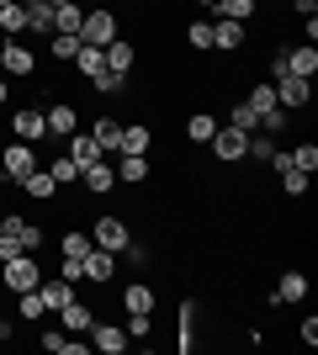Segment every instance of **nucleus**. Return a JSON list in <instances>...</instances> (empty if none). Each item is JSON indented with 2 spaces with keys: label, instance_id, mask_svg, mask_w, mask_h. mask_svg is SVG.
Returning <instances> with one entry per match:
<instances>
[{
  "label": "nucleus",
  "instance_id": "nucleus-1",
  "mask_svg": "<svg viewBox=\"0 0 318 355\" xmlns=\"http://www.w3.org/2000/svg\"><path fill=\"white\" fill-rule=\"evenodd\" d=\"M37 282H43V260H37V254H11V260H0V286H6V292H37Z\"/></svg>",
  "mask_w": 318,
  "mask_h": 355
},
{
  "label": "nucleus",
  "instance_id": "nucleus-2",
  "mask_svg": "<svg viewBox=\"0 0 318 355\" xmlns=\"http://www.w3.org/2000/svg\"><path fill=\"white\" fill-rule=\"evenodd\" d=\"M112 37H122V27H117V11H106V6H91V11H85V21H80V43H96V48H106Z\"/></svg>",
  "mask_w": 318,
  "mask_h": 355
},
{
  "label": "nucleus",
  "instance_id": "nucleus-3",
  "mask_svg": "<svg viewBox=\"0 0 318 355\" xmlns=\"http://www.w3.org/2000/svg\"><path fill=\"white\" fill-rule=\"evenodd\" d=\"M0 170H6V180H27L32 170H37V154H32V144H21V138H6V148H0Z\"/></svg>",
  "mask_w": 318,
  "mask_h": 355
},
{
  "label": "nucleus",
  "instance_id": "nucleus-4",
  "mask_svg": "<svg viewBox=\"0 0 318 355\" xmlns=\"http://www.w3.org/2000/svg\"><path fill=\"white\" fill-rule=\"evenodd\" d=\"M0 74H6V80H27V74H37V53H32L27 43L6 37V43H0Z\"/></svg>",
  "mask_w": 318,
  "mask_h": 355
},
{
  "label": "nucleus",
  "instance_id": "nucleus-5",
  "mask_svg": "<svg viewBox=\"0 0 318 355\" xmlns=\"http://www.w3.org/2000/svg\"><path fill=\"white\" fill-rule=\"evenodd\" d=\"M212 159L218 164H244V148H249V133H239V128H228V122H218V133H212Z\"/></svg>",
  "mask_w": 318,
  "mask_h": 355
},
{
  "label": "nucleus",
  "instance_id": "nucleus-6",
  "mask_svg": "<svg viewBox=\"0 0 318 355\" xmlns=\"http://www.w3.org/2000/svg\"><path fill=\"white\" fill-rule=\"evenodd\" d=\"M127 239H133V228H127L122 212H106V218H96V228H91V244L96 250H112V254H117Z\"/></svg>",
  "mask_w": 318,
  "mask_h": 355
},
{
  "label": "nucleus",
  "instance_id": "nucleus-7",
  "mask_svg": "<svg viewBox=\"0 0 318 355\" xmlns=\"http://www.w3.org/2000/svg\"><path fill=\"white\" fill-rule=\"evenodd\" d=\"M6 138H21V144H37V138H48L43 106H16V112H11V128H6Z\"/></svg>",
  "mask_w": 318,
  "mask_h": 355
},
{
  "label": "nucleus",
  "instance_id": "nucleus-8",
  "mask_svg": "<svg viewBox=\"0 0 318 355\" xmlns=\"http://www.w3.org/2000/svg\"><path fill=\"white\" fill-rule=\"evenodd\" d=\"M276 106H287V112H308V106H313V80H297V74L276 80Z\"/></svg>",
  "mask_w": 318,
  "mask_h": 355
},
{
  "label": "nucleus",
  "instance_id": "nucleus-9",
  "mask_svg": "<svg viewBox=\"0 0 318 355\" xmlns=\"http://www.w3.org/2000/svg\"><path fill=\"white\" fill-rule=\"evenodd\" d=\"M244 43H249V21H233V16H218V21H212V48L239 53Z\"/></svg>",
  "mask_w": 318,
  "mask_h": 355
},
{
  "label": "nucleus",
  "instance_id": "nucleus-10",
  "mask_svg": "<svg viewBox=\"0 0 318 355\" xmlns=\"http://www.w3.org/2000/svg\"><path fill=\"white\" fill-rule=\"evenodd\" d=\"M43 122H48V138H69V133H80V112H75L69 101L43 106Z\"/></svg>",
  "mask_w": 318,
  "mask_h": 355
},
{
  "label": "nucleus",
  "instance_id": "nucleus-11",
  "mask_svg": "<svg viewBox=\"0 0 318 355\" xmlns=\"http://www.w3.org/2000/svg\"><path fill=\"white\" fill-rule=\"evenodd\" d=\"M303 297H308V270H281V282H276V292H265V302L281 308V302H303Z\"/></svg>",
  "mask_w": 318,
  "mask_h": 355
},
{
  "label": "nucleus",
  "instance_id": "nucleus-12",
  "mask_svg": "<svg viewBox=\"0 0 318 355\" xmlns=\"http://www.w3.org/2000/svg\"><path fill=\"white\" fill-rule=\"evenodd\" d=\"M106 69L122 74V80H133V74H138V43H122V37H112V43H106Z\"/></svg>",
  "mask_w": 318,
  "mask_h": 355
},
{
  "label": "nucleus",
  "instance_id": "nucleus-13",
  "mask_svg": "<svg viewBox=\"0 0 318 355\" xmlns=\"http://www.w3.org/2000/svg\"><path fill=\"white\" fill-rule=\"evenodd\" d=\"M85 334H91V350H101V355H122L127 345H133L127 334H122V324H91Z\"/></svg>",
  "mask_w": 318,
  "mask_h": 355
},
{
  "label": "nucleus",
  "instance_id": "nucleus-14",
  "mask_svg": "<svg viewBox=\"0 0 318 355\" xmlns=\"http://www.w3.org/2000/svg\"><path fill=\"white\" fill-rule=\"evenodd\" d=\"M6 234H11V239H16V244H21L27 254H37V250H43V228H37V223H27L21 212H6Z\"/></svg>",
  "mask_w": 318,
  "mask_h": 355
},
{
  "label": "nucleus",
  "instance_id": "nucleus-15",
  "mask_svg": "<svg viewBox=\"0 0 318 355\" xmlns=\"http://www.w3.org/2000/svg\"><path fill=\"white\" fill-rule=\"evenodd\" d=\"M80 270H85V282L101 286V282H112V276H117V254H112V250H96V244H91V254L80 260Z\"/></svg>",
  "mask_w": 318,
  "mask_h": 355
},
{
  "label": "nucleus",
  "instance_id": "nucleus-16",
  "mask_svg": "<svg viewBox=\"0 0 318 355\" xmlns=\"http://www.w3.org/2000/svg\"><path fill=\"white\" fill-rule=\"evenodd\" d=\"M80 186H85V191L91 196H106L112 191V186H117V170H112V164H106V154L96 164H85V170H80Z\"/></svg>",
  "mask_w": 318,
  "mask_h": 355
},
{
  "label": "nucleus",
  "instance_id": "nucleus-17",
  "mask_svg": "<svg viewBox=\"0 0 318 355\" xmlns=\"http://www.w3.org/2000/svg\"><path fill=\"white\" fill-rule=\"evenodd\" d=\"M16 186H21V196H27V202H53V196H59V180L48 175L43 164H37L27 180H16Z\"/></svg>",
  "mask_w": 318,
  "mask_h": 355
},
{
  "label": "nucleus",
  "instance_id": "nucleus-18",
  "mask_svg": "<svg viewBox=\"0 0 318 355\" xmlns=\"http://www.w3.org/2000/svg\"><path fill=\"white\" fill-rule=\"evenodd\" d=\"M112 170H117V180H122V186H143V180L154 175V164H149V154H122V159L112 164Z\"/></svg>",
  "mask_w": 318,
  "mask_h": 355
},
{
  "label": "nucleus",
  "instance_id": "nucleus-19",
  "mask_svg": "<svg viewBox=\"0 0 318 355\" xmlns=\"http://www.w3.org/2000/svg\"><path fill=\"white\" fill-rule=\"evenodd\" d=\"M59 324H64V334H85V329L96 324V313L85 308L80 297H69V302H64V308H59Z\"/></svg>",
  "mask_w": 318,
  "mask_h": 355
},
{
  "label": "nucleus",
  "instance_id": "nucleus-20",
  "mask_svg": "<svg viewBox=\"0 0 318 355\" xmlns=\"http://www.w3.org/2000/svg\"><path fill=\"white\" fill-rule=\"evenodd\" d=\"M287 74H297V80H313V74H318V48H313V43L287 48Z\"/></svg>",
  "mask_w": 318,
  "mask_h": 355
},
{
  "label": "nucleus",
  "instance_id": "nucleus-21",
  "mask_svg": "<svg viewBox=\"0 0 318 355\" xmlns=\"http://www.w3.org/2000/svg\"><path fill=\"white\" fill-rule=\"evenodd\" d=\"M154 302H159V292H154L149 282H127V292H122V313H154Z\"/></svg>",
  "mask_w": 318,
  "mask_h": 355
},
{
  "label": "nucleus",
  "instance_id": "nucleus-22",
  "mask_svg": "<svg viewBox=\"0 0 318 355\" xmlns=\"http://www.w3.org/2000/svg\"><path fill=\"white\" fill-rule=\"evenodd\" d=\"M37 297H43V308H48V313H59L64 302L75 297V282H64V276H59V282H48V276H43V282H37Z\"/></svg>",
  "mask_w": 318,
  "mask_h": 355
},
{
  "label": "nucleus",
  "instance_id": "nucleus-23",
  "mask_svg": "<svg viewBox=\"0 0 318 355\" xmlns=\"http://www.w3.org/2000/svg\"><path fill=\"white\" fill-rule=\"evenodd\" d=\"M149 144H154V128H143V122H122V144H117V154H149Z\"/></svg>",
  "mask_w": 318,
  "mask_h": 355
},
{
  "label": "nucleus",
  "instance_id": "nucleus-24",
  "mask_svg": "<svg viewBox=\"0 0 318 355\" xmlns=\"http://www.w3.org/2000/svg\"><path fill=\"white\" fill-rule=\"evenodd\" d=\"M212 133H218V117H212V112H191V117H186V144H202V148H207Z\"/></svg>",
  "mask_w": 318,
  "mask_h": 355
},
{
  "label": "nucleus",
  "instance_id": "nucleus-25",
  "mask_svg": "<svg viewBox=\"0 0 318 355\" xmlns=\"http://www.w3.org/2000/svg\"><path fill=\"white\" fill-rule=\"evenodd\" d=\"M91 138H96V148H101V154H117V144H122V122H117V117H96Z\"/></svg>",
  "mask_w": 318,
  "mask_h": 355
},
{
  "label": "nucleus",
  "instance_id": "nucleus-26",
  "mask_svg": "<svg viewBox=\"0 0 318 355\" xmlns=\"http://www.w3.org/2000/svg\"><path fill=\"white\" fill-rule=\"evenodd\" d=\"M27 32L32 37H53V6L48 0H32L27 6Z\"/></svg>",
  "mask_w": 318,
  "mask_h": 355
},
{
  "label": "nucleus",
  "instance_id": "nucleus-27",
  "mask_svg": "<svg viewBox=\"0 0 318 355\" xmlns=\"http://www.w3.org/2000/svg\"><path fill=\"white\" fill-rule=\"evenodd\" d=\"M80 21H85V6H80V0L53 6V32H75V37H80Z\"/></svg>",
  "mask_w": 318,
  "mask_h": 355
},
{
  "label": "nucleus",
  "instance_id": "nucleus-28",
  "mask_svg": "<svg viewBox=\"0 0 318 355\" xmlns=\"http://www.w3.org/2000/svg\"><path fill=\"white\" fill-rule=\"evenodd\" d=\"M0 32H6V37H21V32H27V6L0 0Z\"/></svg>",
  "mask_w": 318,
  "mask_h": 355
},
{
  "label": "nucleus",
  "instance_id": "nucleus-29",
  "mask_svg": "<svg viewBox=\"0 0 318 355\" xmlns=\"http://www.w3.org/2000/svg\"><path fill=\"white\" fill-rule=\"evenodd\" d=\"M75 69L85 74V80H96V74L106 69V48H96V43H80V53H75Z\"/></svg>",
  "mask_w": 318,
  "mask_h": 355
},
{
  "label": "nucleus",
  "instance_id": "nucleus-30",
  "mask_svg": "<svg viewBox=\"0 0 318 355\" xmlns=\"http://www.w3.org/2000/svg\"><path fill=\"white\" fill-rule=\"evenodd\" d=\"M69 159H75L80 170H85V164H96V159H101L96 138H91V133H69Z\"/></svg>",
  "mask_w": 318,
  "mask_h": 355
},
{
  "label": "nucleus",
  "instance_id": "nucleus-31",
  "mask_svg": "<svg viewBox=\"0 0 318 355\" xmlns=\"http://www.w3.org/2000/svg\"><path fill=\"white\" fill-rule=\"evenodd\" d=\"M48 53H53V64H75L80 37H75V32H53V37H48Z\"/></svg>",
  "mask_w": 318,
  "mask_h": 355
},
{
  "label": "nucleus",
  "instance_id": "nucleus-32",
  "mask_svg": "<svg viewBox=\"0 0 318 355\" xmlns=\"http://www.w3.org/2000/svg\"><path fill=\"white\" fill-rule=\"evenodd\" d=\"M228 128H239V133H260L255 106H249V101H233V106H228Z\"/></svg>",
  "mask_w": 318,
  "mask_h": 355
},
{
  "label": "nucleus",
  "instance_id": "nucleus-33",
  "mask_svg": "<svg viewBox=\"0 0 318 355\" xmlns=\"http://www.w3.org/2000/svg\"><path fill=\"white\" fill-rule=\"evenodd\" d=\"M287 128H292V112H287V106H271V112H260V133L281 138Z\"/></svg>",
  "mask_w": 318,
  "mask_h": 355
},
{
  "label": "nucleus",
  "instance_id": "nucleus-34",
  "mask_svg": "<svg viewBox=\"0 0 318 355\" xmlns=\"http://www.w3.org/2000/svg\"><path fill=\"white\" fill-rule=\"evenodd\" d=\"M59 254H69V260H85V254H91V234H80V228H69V234L59 239Z\"/></svg>",
  "mask_w": 318,
  "mask_h": 355
},
{
  "label": "nucleus",
  "instance_id": "nucleus-35",
  "mask_svg": "<svg viewBox=\"0 0 318 355\" xmlns=\"http://www.w3.org/2000/svg\"><path fill=\"white\" fill-rule=\"evenodd\" d=\"M43 297L37 292H16V318H27V324H37V318H43Z\"/></svg>",
  "mask_w": 318,
  "mask_h": 355
},
{
  "label": "nucleus",
  "instance_id": "nucleus-36",
  "mask_svg": "<svg viewBox=\"0 0 318 355\" xmlns=\"http://www.w3.org/2000/svg\"><path fill=\"white\" fill-rule=\"evenodd\" d=\"M43 170H48L53 180H59V186H75V180H80V164L69 159V154H59V159H53V164H43Z\"/></svg>",
  "mask_w": 318,
  "mask_h": 355
},
{
  "label": "nucleus",
  "instance_id": "nucleus-37",
  "mask_svg": "<svg viewBox=\"0 0 318 355\" xmlns=\"http://www.w3.org/2000/svg\"><path fill=\"white\" fill-rule=\"evenodd\" d=\"M186 48H191V53H207L212 48V21H191V27H186Z\"/></svg>",
  "mask_w": 318,
  "mask_h": 355
},
{
  "label": "nucleus",
  "instance_id": "nucleus-38",
  "mask_svg": "<svg viewBox=\"0 0 318 355\" xmlns=\"http://www.w3.org/2000/svg\"><path fill=\"white\" fill-rule=\"evenodd\" d=\"M122 334H127V340H149V334H154V313H127Z\"/></svg>",
  "mask_w": 318,
  "mask_h": 355
},
{
  "label": "nucleus",
  "instance_id": "nucleus-39",
  "mask_svg": "<svg viewBox=\"0 0 318 355\" xmlns=\"http://www.w3.org/2000/svg\"><path fill=\"white\" fill-rule=\"evenodd\" d=\"M244 101L255 106V117H260V112H271V106H276V85H265V80H260V85H249V96H244Z\"/></svg>",
  "mask_w": 318,
  "mask_h": 355
},
{
  "label": "nucleus",
  "instance_id": "nucleus-40",
  "mask_svg": "<svg viewBox=\"0 0 318 355\" xmlns=\"http://www.w3.org/2000/svg\"><path fill=\"white\" fill-rule=\"evenodd\" d=\"M287 154H292V170H308V175L318 170V144H297V148H287Z\"/></svg>",
  "mask_w": 318,
  "mask_h": 355
},
{
  "label": "nucleus",
  "instance_id": "nucleus-41",
  "mask_svg": "<svg viewBox=\"0 0 318 355\" xmlns=\"http://www.w3.org/2000/svg\"><path fill=\"white\" fill-rule=\"evenodd\" d=\"M212 11H218V16H233V21H249V16H255V0H218Z\"/></svg>",
  "mask_w": 318,
  "mask_h": 355
},
{
  "label": "nucleus",
  "instance_id": "nucleus-42",
  "mask_svg": "<svg viewBox=\"0 0 318 355\" xmlns=\"http://www.w3.org/2000/svg\"><path fill=\"white\" fill-rule=\"evenodd\" d=\"M308 180H313L308 170H281V191L287 196H308Z\"/></svg>",
  "mask_w": 318,
  "mask_h": 355
},
{
  "label": "nucleus",
  "instance_id": "nucleus-43",
  "mask_svg": "<svg viewBox=\"0 0 318 355\" xmlns=\"http://www.w3.org/2000/svg\"><path fill=\"white\" fill-rule=\"evenodd\" d=\"M85 85H91V90H101V96H117V90L127 85V80H122V74H112V69H101L96 80H85Z\"/></svg>",
  "mask_w": 318,
  "mask_h": 355
},
{
  "label": "nucleus",
  "instance_id": "nucleus-44",
  "mask_svg": "<svg viewBox=\"0 0 318 355\" xmlns=\"http://www.w3.org/2000/svg\"><path fill=\"white\" fill-rule=\"evenodd\" d=\"M297 340H303L308 350H313V345H318V318H313V313H308V318H303V329H297Z\"/></svg>",
  "mask_w": 318,
  "mask_h": 355
},
{
  "label": "nucleus",
  "instance_id": "nucleus-45",
  "mask_svg": "<svg viewBox=\"0 0 318 355\" xmlns=\"http://www.w3.org/2000/svg\"><path fill=\"white\" fill-rule=\"evenodd\" d=\"M59 276H64V282H80L85 270H80V260H69V254H59Z\"/></svg>",
  "mask_w": 318,
  "mask_h": 355
},
{
  "label": "nucleus",
  "instance_id": "nucleus-46",
  "mask_svg": "<svg viewBox=\"0 0 318 355\" xmlns=\"http://www.w3.org/2000/svg\"><path fill=\"white\" fill-rule=\"evenodd\" d=\"M271 80H287V48H276V53H271Z\"/></svg>",
  "mask_w": 318,
  "mask_h": 355
},
{
  "label": "nucleus",
  "instance_id": "nucleus-47",
  "mask_svg": "<svg viewBox=\"0 0 318 355\" xmlns=\"http://www.w3.org/2000/svg\"><path fill=\"white\" fill-rule=\"evenodd\" d=\"M292 11L297 16H318V0H292Z\"/></svg>",
  "mask_w": 318,
  "mask_h": 355
},
{
  "label": "nucleus",
  "instance_id": "nucleus-48",
  "mask_svg": "<svg viewBox=\"0 0 318 355\" xmlns=\"http://www.w3.org/2000/svg\"><path fill=\"white\" fill-rule=\"evenodd\" d=\"M6 85H11V80H6V74H0V106H6V96H11V90H6Z\"/></svg>",
  "mask_w": 318,
  "mask_h": 355
},
{
  "label": "nucleus",
  "instance_id": "nucleus-49",
  "mask_svg": "<svg viewBox=\"0 0 318 355\" xmlns=\"http://www.w3.org/2000/svg\"><path fill=\"white\" fill-rule=\"evenodd\" d=\"M80 6H85V11H91V6H101V0H80Z\"/></svg>",
  "mask_w": 318,
  "mask_h": 355
},
{
  "label": "nucleus",
  "instance_id": "nucleus-50",
  "mask_svg": "<svg viewBox=\"0 0 318 355\" xmlns=\"http://www.w3.org/2000/svg\"><path fill=\"white\" fill-rule=\"evenodd\" d=\"M197 6H207V11H212V6H218V0H197Z\"/></svg>",
  "mask_w": 318,
  "mask_h": 355
},
{
  "label": "nucleus",
  "instance_id": "nucleus-51",
  "mask_svg": "<svg viewBox=\"0 0 318 355\" xmlns=\"http://www.w3.org/2000/svg\"><path fill=\"white\" fill-rule=\"evenodd\" d=\"M16 6H32V0H16Z\"/></svg>",
  "mask_w": 318,
  "mask_h": 355
},
{
  "label": "nucleus",
  "instance_id": "nucleus-52",
  "mask_svg": "<svg viewBox=\"0 0 318 355\" xmlns=\"http://www.w3.org/2000/svg\"><path fill=\"white\" fill-rule=\"evenodd\" d=\"M0 186H6V170H0Z\"/></svg>",
  "mask_w": 318,
  "mask_h": 355
},
{
  "label": "nucleus",
  "instance_id": "nucleus-53",
  "mask_svg": "<svg viewBox=\"0 0 318 355\" xmlns=\"http://www.w3.org/2000/svg\"><path fill=\"white\" fill-rule=\"evenodd\" d=\"M48 6H64V0H48Z\"/></svg>",
  "mask_w": 318,
  "mask_h": 355
},
{
  "label": "nucleus",
  "instance_id": "nucleus-54",
  "mask_svg": "<svg viewBox=\"0 0 318 355\" xmlns=\"http://www.w3.org/2000/svg\"><path fill=\"white\" fill-rule=\"evenodd\" d=\"M133 6H138V0H133Z\"/></svg>",
  "mask_w": 318,
  "mask_h": 355
}]
</instances>
